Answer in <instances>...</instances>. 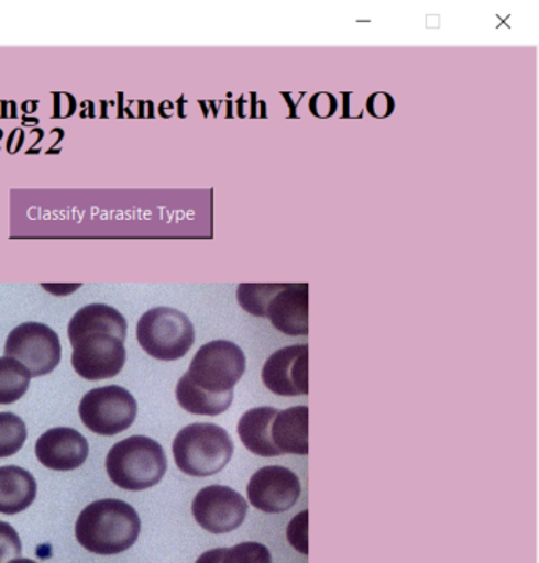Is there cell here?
Wrapping results in <instances>:
<instances>
[{
    "label": "cell",
    "instance_id": "cell-13",
    "mask_svg": "<svg viewBox=\"0 0 539 563\" xmlns=\"http://www.w3.org/2000/svg\"><path fill=\"white\" fill-rule=\"evenodd\" d=\"M266 317L280 333L309 334V285L282 284L267 305Z\"/></svg>",
    "mask_w": 539,
    "mask_h": 563
},
{
    "label": "cell",
    "instance_id": "cell-3",
    "mask_svg": "<svg viewBox=\"0 0 539 563\" xmlns=\"http://www.w3.org/2000/svg\"><path fill=\"white\" fill-rule=\"evenodd\" d=\"M168 468L161 443L144 435H132L116 443L107 456V472L121 489L144 490L162 482Z\"/></svg>",
    "mask_w": 539,
    "mask_h": 563
},
{
    "label": "cell",
    "instance_id": "cell-27",
    "mask_svg": "<svg viewBox=\"0 0 539 563\" xmlns=\"http://www.w3.org/2000/svg\"><path fill=\"white\" fill-rule=\"evenodd\" d=\"M9 563H38L35 561H31V559H14V561H10Z\"/></svg>",
    "mask_w": 539,
    "mask_h": 563
},
{
    "label": "cell",
    "instance_id": "cell-5",
    "mask_svg": "<svg viewBox=\"0 0 539 563\" xmlns=\"http://www.w3.org/2000/svg\"><path fill=\"white\" fill-rule=\"evenodd\" d=\"M141 349L152 358L176 361L183 358L195 342L190 319L180 310L155 308L147 310L136 327Z\"/></svg>",
    "mask_w": 539,
    "mask_h": 563
},
{
    "label": "cell",
    "instance_id": "cell-1",
    "mask_svg": "<svg viewBox=\"0 0 539 563\" xmlns=\"http://www.w3.org/2000/svg\"><path fill=\"white\" fill-rule=\"evenodd\" d=\"M68 339L74 346L72 366L86 380L116 377L124 367L127 320L107 305L79 309L68 323Z\"/></svg>",
    "mask_w": 539,
    "mask_h": 563
},
{
    "label": "cell",
    "instance_id": "cell-6",
    "mask_svg": "<svg viewBox=\"0 0 539 563\" xmlns=\"http://www.w3.org/2000/svg\"><path fill=\"white\" fill-rule=\"evenodd\" d=\"M245 372L241 346L230 341H212L202 345L186 372L188 380L212 395L234 391Z\"/></svg>",
    "mask_w": 539,
    "mask_h": 563
},
{
    "label": "cell",
    "instance_id": "cell-10",
    "mask_svg": "<svg viewBox=\"0 0 539 563\" xmlns=\"http://www.w3.org/2000/svg\"><path fill=\"white\" fill-rule=\"evenodd\" d=\"M299 496L301 482L298 475L280 465L260 468L248 486L249 504L270 515L292 510Z\"/></svg>",
    "mask_w": 539,
    "mask_h": 563
},
{
    "label": "cell",
    "instance_id": "cell-4",
    "mask_svg": "<svg viewBox=\"0 0 539 563\" xmlns=\"http://www.w3.org/2000/svg\"><path fill=\"white\" fill-rule=\"evenodd\" d=\"M234 443L226 429L212 422L186 426L173 442V454L180 472L190 476H212L227 467Z\"/></svg>",
    "mask_w": 539,
    "mask_h": 563
},
{
    "label": "cell",
    "instance_id": "cell-15",
    "mask_svg": "<svg viewBox=\"0 0 539 563\" xmlns=\"http://www.w3.org/2000/svg\"><path fill=\"white\" fill-rule=\"evenodd\" d=\"M37 497V482L31 472L18 465L0 467V512L18 515L28 510Z\"/></svg>",
    "mask_w": 539,
    "mask_h": 563
},
{
    "label": "cell",
    "instance_id": "cell-22",
    "mask_svg": "<svg viewBox=\"0 0 539 563\" xmlns=\"http://www.w3.org/2000/svg\"><path fill=\"white\" fill-rule=\"evenodd\" d=\"M23 544L16 530L9 522L0 521V563H9L21 558Z\"/></svg>",
    "mask_w": 539,
    "mask_h": 563
},
{
    "label": "cell",
    "instance_id": "cell-11",
    "mask_svg": "<svg viewBox=\"0 0 539 563\" xmlns=\"http://www.w3.org/2000/svg\"><path fill=\"white\" fill-rule=\"evenodd\" d=\"M263 382L274 395H307L309 393V345H292L277 350L264 364Z\"/></svg>",
    "mask_w": 539,
    "mask_h": 563
},
{
    "label": "cell",
    "instance_id": "cell-18",
    "mask_svg": "<svg viewBox=\"0 0 539 563\" xmlns=\"http://www.w3.org/2000/svg\"><path fill=\"white\" fill-rule=\"evenodd\" d=\"M31 378L23 364L0 356V406L20 400L28 393Z\"/></svg>",
    "mask_w": 539,
    "mask_h": 563
},
{
    "label": "cell",
    "instance_id": "cell-2",
    "mask_svg": "<svg viewBox=\"0 0 539 563\" xmlns=\"http://www.w3.org/2000/svg\"><path fill=\"white\" fill-rule=\"evenodd\" d=\"M141 519L132 505L118 499L96 500L88 505L75 526V536L94 554H121L139 540Z\"/></svg>",
    "mask_w": 539,
    "mask_h": 563
},
{
    "label": "cell",
    "instance_id": "cell-21",
    "mask_svg": "<svg viewBox=\"0 0 539 563\" xmlns=\"http://www.w3.org/2000/svg\"><path fill=\"white\" fill-rule=\"evenodd\" d=\"M223 563H273V558L264 544L248 541L233 548H226Z\"/></svg>",
    "mask_w": 539,
    "mask_h": 563
},
{
    "label": "cell",
    "instance_id": "cell-17",
    "mask_svg": "<svg viewBox=\"0 0 539 563\" xmlns=\"http://www.w3.org/2000/svg\"><path fill=\"white\" fill-rule=\"evenodd\" d=\"M233 397L234 391L226 393V395H212V393L205 391L191 384L186 374L180 377L179 384L176 386L177 402L188 413L194 415L217 417L230 409Z\"/></svg>",
    "mask_w": 539,
    "mask_h": 563
},
{
    "label": "cell",
    "instance_id": "cell-12",
    "mask_svg": "<svg viewBox=\"0 0 539 563\" xmlns=\"http://www.w3.org/2000/svg\"><path fill=\"white\" fill-rule=\"evenodd\" d=\"M37 460L51 471L68 472L81 467L89 456V443L72 428H54L35 443Z\"/></svg>",
    "mask_w": 539,
    "mask_h": 563
},
{
    "label": "cell",
    "instance_id": "cell-24",
    "mask_svg": "<svg viewBox=\"0 0 539 563\" xmlns=\"http://www.w3.org/2000/svg\"><path fill=\"white\" fill-rule=\"evenodd\" d=\"M338 107V99L329 92L315 93L309 102L310 113L320 119H328L334 115Z\"/></svg>",
    "mask_w": 539,
    "mask_h": 563
},
{
    "label": "cell",
    "instance_id": "cell-16",
    "mask_svg": "<svg viewBox=\"0 0 539 563\" xmlns=\"http://www.w3.org/2000/svg\"><path fill=\"white\" fill-rule=\"evenodd\" d=\"M277 411L274 407H256V409L242 415L239 420V437H241L245 449L256 456H280L271 439V426H273Z\"/></svg>",
    "mask_w": 539,
    "mask_h": 563
},
{
    "label": "cell",
    "instance_id": "cell-7",
    "mask_svg": "<svg viewBox=\"0 0 539 563\" xmlns=\"http://www.w3.org/2000/svg\"><path fill=\"white\" fill-rule=\"evenodd\" d=\"M139 404L122 386L90 389L79 404L82 424L94 434L113 437L127 431L136 420Z\"/></svg>",
    "mask_w": 539,
    "mask_h": 563
},
{
    "label": "cell",
    "instance_id": "cell-23",
    "mask_svg": "<svg viewBox=\"0 0 539 563\" xmlns=\"http://www.w3.org/2000/svg\"><path fill=\"white\" fill-rule=\"evenodd\" d=\"M287 536L296 551L309 554V511L304 510L289 522Z\"/></svg>",
    "mask_w": 539,
    "mask_h": 563
},
{
    "label": "cell",
    "instance_id": "cell-20",
    "mask_svg": "<svg viewBox=\"0 0 539 563\" xmlns=\"http://www.w3.org/2000/svg\"><path fill=\"white\" fill-rule=\"evenodd\" d=\"M280 287L282 284H241L238 288L239 305L252 316L266 317L267 305Z\"/></svg>",
    "mask_w": 539,
    "mask_h": 563
},
{
    "label": "cell",
    "instance_id": "cell-14",
    "mask_svg": "<svg viewBox=\"0 0 539 563\" xmlns=\"http://www.w3.org/2000/svg\"><path fill=\"white\" fill-rule=\"evenodd\" d=\"M271 439L278 453H309V409L306 406L277 411L271 426Z\"/></svg>",
    "mask_w": 539,
    "mask_h": 563
},
{
    "label": "cell",
    "instance_id": "cell-26",
    "mask_svg": "<svg viewBox=\"0 0 539 563\" xmlns=\"http://www.w3.org/2000/svg\"><path fill=\"white\" fill-rule=\"evenodd\" d=\"M223 554H226V548H217V550L206 551L198 558L195 563H223Z\"/></svg>",
    "mask_w": 539,
    "mask_h": 563
},
{
    "label": "cell",
    "instance_id": "cell-25",
    "mask_svg": "<svg viewBox=\"0 0 539 563\" xmlns=\"http://www.w3.org/2000/svg\"><path fill=\"white\" fill-rule=\"evenodd\" d=\"M367 110L376 119L388 118L394 111V99L389 93H374L369 97Z\"/></svg>",
    "mask_w": 539,
    "mask_h": 563
},
{
    "label": "cell",
    "instance_id": "cell-8",
    "mask_svg": "<svg viewBox=\"0 0 539 563\" xmlns=\"http://www.w3.org/2000/svg\"><path fill=\"white\" fill-rule=\"evenodd\" d=\"M6 356L23 364L31 377H42L56 369L63 356L59 335L37 321L20 324L9 334Z\"/></svg>",
    "mask_w": 539,
    "mask_h": 563
},
{
    "label": "cell",
    "instance_id": "cell-9",
    "mask_svg": "<svg viewBox=\"0 0 539 563\" xmlns=\"http://www.w3.org/2000/svg\"><path fill=\"white\" fill-rule=\"evenodd\" d=\"M249 504L228 486L202 487L191 505L195 521L208 532L222 536L239 529L248 516Z\"/></svg>",
    "mask_w": 539,
    "mask_h": 563
},
{
    "label": "cell",
    "instance_id": "cell-19",
    "mask_svg": "<svg viewBox=\"0 0 539 563\" xmlns=\"http://www.w3.org/2000/svg\"><path fill=\"white\" fill-rule=\"evenodd\" d=\"M28 439V426L18 415L0 411V460L10 457L23 449Z\"/></svg>",
    "mask_w": 539,
    "mask_h": 563
}]
</instances>
